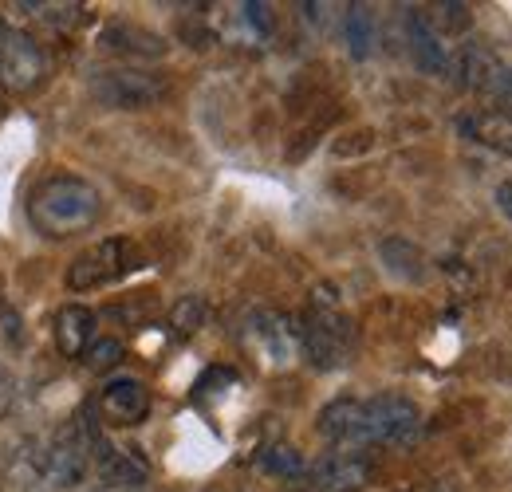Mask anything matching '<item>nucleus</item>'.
Returning a JSON list of instances; mask_svg holds the SVG:
<instances>
[{"mask_svg":"<svg viewBox=\"0 0 512 492\" xmlns=\"http://www.w3.org/2000/svg\"><path fill=\"white\" fill-rule=\"evenodd\" d=\"M320 433L335 449H371V445H414L422 433V410L402 394L375 398H335L323 406Z\"/></svg>","mask_w":512,"mask_h":492,"instance_id":"nucleus-1","label":"nucleus"},{"mask_svg":"<svg viewBox=\"0 0 512 492\" xmlns=\"http://www.w3.org/2000/svg\"><path fill=\"white\" fill-rule=\"evenodd\" d=\"M99 209H103V197L99 189L75 174H56L48 182H40L28 197V221L40 237H52V241H67V237H79L87 233L95 221H99Z\"/></svg>","mask_w":512,"mask_h":492,"instance_id":"nucleus-2","label":"nucleus"},{"mask_svg":"<svg viewBox=\"0 0 512 492\" xmlns=\"http://www.w3.org/2000/svg\"><path fill=\"white\" fill-rule=\"evenodd\" d=\"M300 343H304V355L312 359V367L335 370L343 367L355 351V327L343 311L335 308V300H320L300 327Z\"/></svg>","mask_w":512,"mask_h":492,"instance_id":"nucleus-3","label":"nucleus"},{"mask_svg":"<svg viewBox=\"0 0 512 492\" xmlns=\"http://www.w3.org/2000/svg\"><path fill=\"white\" fill-rule=\"evenodd\" d=\"M44 75H48L44 48L28 32L0 20V87L12 95H28L44 83Z\"/></svg>","mask_w":512,"mask_h":492,"instance_id":"nucleus-4","label":"nucleus"},{"mask_svg":"<svg viewBox=\"0 0 512 492\" xmlns=\"http://www.w3.org/2000/svg\"><path fill=\"white\" fill-rule=\"evenodd\" d=\"M91 95H95L99 107H111V111H142V107H154L166 95V83L150 71L111 67V71L91 75Z\"/></svg>","mask_w":512,"mask_h":492,"instance_id":"nucleus-5","label":"nucleus"},{"mask_svg":"<svg viewBox=\"0 0 512 492\" xmlns=\"http://www.w3.org/2000/svg\"><path fill=\"white\" fill-rule=\"evenodd\" d=\"M91 449H95V437H91V426H87V414H79V418H71L64 430L52 437L48 457H44V477H48L56 489L79 485L83 473H87Z\"/></svg>","mask_w":512,"mask_h":492,"instance_id":"nucleus-6","label":"nucleus"},{"mask_svg":"<svg viewBox=\"0 0 512 492\" xmlns=\"http://www.w3.org/2000/svg\"><path fill=\"white\" fill-rule=\"evenodd\" d=\"M127 268H134V248L123 237L99 241L87 252H79L67 268V288L71 292H91V288H107L111 280H119Z\"/></svg>","mask_w":512,"mask_h":492,"instance_id":"nucleus-7","label":"nucleus"},{"mask_svg":"<svg viewBox=\"0 0 512 492\" xmlns=\"http://www.w3.org/2000/svg\"><path fill=\"white\" fill-rule=\"evenodd\" d=\"M375 465L359 449H335L312 465V485L320 492H359L371 485Z\"/></svg>","mask_w":512,"mask_h":492,"instance_id":"nucleus-8","label":"nucleus"},{"mask_svg":"<svg viewBox=\"0 0 512 492\" xmlns=\"http://www.w3.org/2000/svg\"><path fill=\"white\" fill-rule=\"evenodd\" d=\"M99 410L111 426H138L146 414H150V390L142 378H111L99 394Z\"/></svg>","mask_w":512,"mask_h":492,"instance_id":"nucleus-9","label":"nucleus"},{"mask_svg":"<svg viewBox=\"0 0 512 492\" xmlns=\"http://www.w3.org/2000/svg\"><path fill=\"white\" fill-rule=\"evenodd\" d=\"M406 36H410V52H414V60L422 71H449V52L446 44H442V32H438V24H434V16H426V12H410L406 16Z\"/></svg>","mask_w":512,"mask_h":492,"instance_id":"nucleus-10","label":"nucleus"},{"mask_svg":"<svg viewBox=\"0 0 512 492\" xmlns=\"http://www.w3.org/2000/svg\"><path fill=\"white\" fill-rule=\"evenodd\" d=\"M95 339V311L83 304H67L56 311V347L64 359H83Z\"/></svg>","mask_w":512,"mask_h":492,"instance_id":"nucleus-11","label":"nucleus"},{"mask_svg":"<svg viewBox=\"0 0 512 492\" xmlns=\"http://www.w3.org/2000/svg\"><path fill=\"white\" fill-rule=\"evenodd\" d=\"M99 40H103L107 52L134 56V60H158V56H166V40H162V36H154V32H146V28H138V24H123V20L107 24Z\"/></svg>","mask_w":512,"mask_h":492,"instance_id":"nucleus-12","label":"nucleus"},{"mask_svg":"<svg viewBox=\"0 0 512 492\" xmlns=\"http://www.w3.org/2000/svg\"><path fill=\"white\" fill-rule=\"evenodd\" d=\"M457 126H461L465 138H473V142H481L489 150H501V154L512 158V115H505V111H473Z\"/></svg>","mask_w":512,"mask_h":492,"instance_id":"nucleus-13","label":"nucleus"},{"mask_svg":"<svg viewBox=\"0 0 512 492\" xmlns=\"http://www.w3.org/2000/svg\"><path fill=\"white\" fill-rule=\"evenodd\" d=\"M343 36H347V44H351V56H355V60H367L371 48H375V16H371V8L351 4L347 16H343Z\"/></svg>","mask_w":512,"mask_h":492,"instance_id":"nucleus-14","label":"nucleus"},{"mask_svg":"<svg viewBox=\"0 0 512 492\" xmlns=\"http://www.w3.org/2000/svg\"><path fill=\"white\" fill-rule=\"evenodd\" d=\"M383 260L386 268L394 272V276H402V280H422V252L410 245V241H398V237H390V241H383Z\"/></svg>","mask_w":512,"mask_h":492,"instance_id":"nucleus-15","label":"nucleus"},{"mask_svg":"<svg viewBox=\"0 0 512 492\" xmlns=\"http://www.w3.org/2000/svg\"><path fill=\"white\" fill-rule=\"evenodd\" d=\"M260 469L272 473V477H300V473H308L304 457H300L292 445H268V449L260 453Z\"/></svg>","mask_w":512,"mask_h":492,"instance_id":"nucleus-16","label":"nucleus"},{"mask_svg":"<svg viewBox=\"0 0 512 492\" xmlns=\"http://www.w3.org/2000/svg\"><path fill=\"white\" fill-rule=\"evenodd\" d=\"M103 477H107V481H123V485H138V481L146 477V465H142L138 457H130V453L111 449V453L103 457Z\"/></svg>","mask_w":512,"mask_h":492,"instance_id":"nucleus-17","label":"nucleus"},{"mask_svg":"<svg viewBox=\"0 0 512 492\" xmlns=\"http://www.w3.org/2000/svg\"><path fill=\"white\" fill-rule=\"evenodd\" d=\"M170 323L178 327V335H193L201 323H205V304L197 300V296H186L178 308H174V315H170Z\"/></svg>","mask_w":512,"mask_h":492,"instance_id":"nucleus-18","label":"nucleus"},{"mask_svg":"<svg viewBox=\"0 0 512 492\" xmlns=\"http://www.w3.org/2000/svg\"><path fill=\"white\" fill-rule=\"evenodd\" d=\"M87 367L91 370H107V367H115L119 359H123V343L119 339H99V343H91L87 347Z\"/></svg>","mask_w":512,"mask_h":492,"instance_id":"nucleus-19","label":"nucleus"},{"mask_svg":"<svg viewBox=\"0 0 512 492\" xmlns=\"http://www.w3.org/2000/svg\"><path fill=\"white\" fill-rule=\"evenodd\" d=\"M485 95H489V99H497L505 115H512V67H501V75L493 79V87H489Z\"/></svg>","mask_w":512,"mask_h":492,"instance_id":"nucleus-20","label":"nucleus"},{"mask_svg":"<svg viewBox=\"0 0 512 492\" xmlns=\"http://www.w3.org/2000/svg\"><path fill=\"white\" fill-rule=\"evenodd\" d=\"M241 12H245V20H253L260 32H268V28H272V16H268V8H264V4H245Z\"/></svg>","mask_w":512,"mask_h":492,"instance_id":"nucleus-21","label":"nucleus"},{"mask_svg":"<svg viewBox=\"0 0 512 492\" xmlns=\"http://www.w3.org/2000/svg\"><path fill=\"white\" fill-rule=\"evenodd\" d=\"M497 205H501V213L512 221V182H501L497 185Z\"/></svg>","mask_w":512,"mask_h":492,"instance_id":"nucleus-22","label":"nucleus"}]
</instances>
